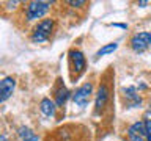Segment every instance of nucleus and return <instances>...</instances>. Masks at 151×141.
<instances>
[{
    "instance_id": "obj_1",
    "label": "nucleus",
    "mask_w": 151,
    "mask_h": 141,
    "mask_svg": "<svg viewBox=\"0 0 151 141\" xmlns=\"http://www.w3.org/2000/svg\"><path fill=\"white\" fill-rule=\"evenodd\" d=\"M54 30V21L52 19H42L41 22H38V25L33 28L32 31V41L36 44L46 42L50 38V33Z\"/></svg>"
},
{
    "instance_id": "obj_2",
    "label": "nucleus",
    "mask_w": 151,
    "mask_h": 141,
    "mask_svg": "<svg viewBox=\"0 0 151 141\" xmlns=\"http://www.w3.org/2000/svg\"><path fill=\"white\" fill-rule=\"evenodd\" d=\"M52 2H41V0H35V2H30L27 5V21H35V19H41L44 14L49 11Z\"/></svg>"
},
{
    "instance_id": "obj_3",
    "label": "nucleus",
    "mask_w": 151,
    "mask_h": 141,
    "mask_svg": "<svg viewBox=\"0 0 151 141\" xmlns=\"http://www.w3.org/2000/svg\"><path fill=\"white\" fill-rule=\"evenodd\" d=\"M151 46V31H140L131 38V47L134 52H143Z\"/></svg>"
},
{
    "instance_id": "obj_4",
    "label": "nucleus",
    "mask_w": 151,
    "mask_h": 141,
    "mask_svg": "<svg viewBox=\"0 0 151 141\" xmlns=\"http://www.w3.org/2000/svg\"><path fill=\"white\" fill-rule=\"evenodd\" d=\"M91 89H93L91 83H85L80 88L76 89L74 94H73V100H74L76 105H79V107H82V108L87 107L88 105V100H90V96H91Z\"/></svg>"
},
{
    "instance_id": "obj_5",
    "label": "nucleus",
    "mask_w": 151,
    "mask_h": 141,
    "mask_svg": "<svg viewBox=\"0 0 151 141\" xmlns=\"http://www.w3.org/2000/svg\"><path fill=\"white\" fill-rule=\"evenodd\" d=\"M127 141H148V138H146L145 121L134 122L127 129Z\"/></svg>"
},
{
    "instance_id": "obj_6",
    "label": "nucleus",
    "mask_w": 151,
    "mask_h": 141,
    "mask_svg": "<svg viewBox=\"0 0 151 141\" xmlns=\"http://www.w3.org/2000/svg\"><path fill=\"white\" fill-rule=\"evenodd\" d=\"M14 89H16V78L5 77L0 80V103H3L6 99L11 97Z\"/></svg>"
},
{
    "instance_id": "obj_7",
    "label": "nucleus",
    "mask_w": 151,
    "mask_h": 141,
    "mask_svg": "<svg viewBox=\"0 0 151 141\" xmlns=\"http://www.w3.org/2000/svg\"><path fill=\"white\" fill-rule=\"evenodd\" d=\"M69 60H71V68H73L74 72L82 74L83 69H85V66H87V60H85V56H83L82 52L73 49L69 52Z\"/></svg>"
},
{
    "instance_id": "obj_8",
    "label": "nucleus",
    "mask_w": 151,
    "mask_h": 141,
    "mask_svg": "<svg viewBox=\"0 0 151 141\" xmlns=\"http://www.w3.org/2000/svg\"><path fill=\"white\" fill-rule=\"evenodd\" d=\"M123 97H124V102L129 108H134V107H139L142 103V97L137 94V89L134 86H127V88H123Z\"/></svg>"
},
{
    "instance_id": "obj_9",
    "label": "nucleus",
    "mask_w": 151,
    "mask_h": 141,
    "mask_svg": "<svg viewBox=\"0 0 151 141\" xmlns=\"http://www.w3.org/2000/svg\"><path fill=\"white\" fill-rule=\"evenodd\" d=\"M107 99H109V91H107V86L106 85H101L98 89V94H96V100H94V111L99 113L104 110L107 103Z\"/></svg>"
},
{
    "instance_id": "obj_10",
    "label": "nucleus",
    "mask_w": 151,
    "mask_h": 141,
    "mask_svg": "<svg viewBox=\"0 0 151 141\" xmlns=\"http://www.w3.org/2000/svg\"><path fill=\"white\" fill-rule=\"evenodd\" d=\"M40 110L44 116L47 118H54L55 113H57V105L54 100H50L49 97H44L42 100L40 102Z\"/></svg>"
},
{
    "instance_id": "obj_11",
    "label": "nucleus",
    "mask_w": 151,
    "mask_h": 141,
    "mask_svg": "<svg viewBox=\"0 0 151 141\" xmlns=\"http://www.w3.org/2000/svg\"><path fill=\"white\" fill-rule=\"evenodd\" d=\"M17 136L21 138V141H38L40 140V136H38L30 127H25V125H22L17 129Z\"/></svg>"
},
{
    "instance_id": "obj_12",
    "label": "nucleus",
    "mask_w": 151,
    "mask_h": 141,
    "mask_svg": "<svg viewBox=\"0 0 151 141\" xmlns=\"http://www.w3.org/2000/svg\"><path fill=\"white\" fill-rule=\"evenodd\" d=\"M68 96H69L68 88H66L63 83H60L58 88L55 89V105H57V107H61V105H63V103L66 102Z\"/></svg>"
},
{
    "instance_id": "obj_13",
    "label": "nucleus",
    "mask_w": 151,
    "mask_h": 141,
    "mask_svg": "<svg viewBox=\"0 0 151 141\" xmlns=\"http://www.w3.org/2000/svg\"><path fill=\"white\" fill-rule=\"evenodd\" d=\"M118 49V42H110V44H107V46H104L101 47L98 52H96V56L99 58V56H104V55H109V53H112V52H115Z\"/></svg>"
},
{
    "instance_id": "obj_14",
    "label": "nucleus",
    "mask_w": 151,
    "mask_h": 141,
    "mask_svg": "<svg viewBox=\"0 0 151 141\" xmlns=\"http://www.w3.org/2000/svg\"><path fill=\"white\" fill-rule=\"evenodd\" d=\"M145 129H146V138H148V141H151V119L145 121Z\"/></svg>"
},
{
    "instance_id": "obj_15",
    "label": "nucleus",
    "mask_w": 151,
    "mask_h": 141,
    "mask_svg": "<svg viewBox=\"0 0 151 141\" xmlns=\"http://www.w3.org/2000/svg\"><path fill=\"white\" fill-rule=\"evenodd\" d=\"M68 5H73V6H79V5H85L83 0H77V2H74V0H69Z\"/></svg>"
},
{
    "instance_id": "obj_16",
    "label": "nucleus",
    "mask_w": 151,
    "mask_h": 141,
    "mask_svg": "<svg viewBox=\"0 0 151 141\" xmlns=\"http://www.w3.org/2000/svg\"><path fill=\"white\" fill-rule=\"evenodd\" d=\"M0 141H9V140H8L5 135H0Z\"/></svg>"
},
{
    "instance_id": "obj_17",
    "label": "nucleus",
    "mask_w": 151,
    "mask_h": 141,
    "mask_svg": "<svg viewBox=\"0 0 151 141\" xmlns=\"http://www.w3.org/2000/svg\"><path fill=\"white\" fill-rule=\"evenodd\" d=\"M146 116H151V105H150V108H148V113H146Z\"/></svg>"
}]
</instances>
